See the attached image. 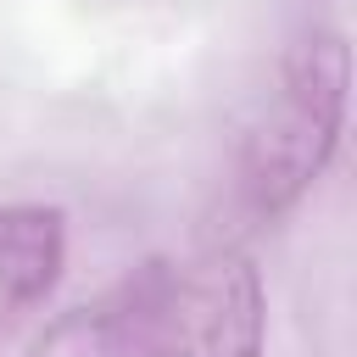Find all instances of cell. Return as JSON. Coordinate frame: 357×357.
<instances>
[{
    "label": "cell",
    "mask_w": 357,
    "mask_h": 357,
    "mask_svg": "<svg viewBox=\"0 0 357 357\" xmlns=\"http://www.w3.org/2000/svg\"><path fill=\"white\" fill-rule=\"evenodd\" d=\"M346 112H351V45L335 22H307L279 50L273 84L262 89L257 112L234 139L229 206L245 223L290 218L340 156Z\"/></svg>",
    "instance_id": "6da1fadb"
},
{
    "label": "cell",
    "mask_w": 357,
    "mask_h": 357,
    "mask_svg": "<svg viewBox=\"0 0 357 357\" xmlns=\"http://www.w3.org/2000/svg\"><path fill=\"white\" fill-rule=\"evenodd\" d=\"M145 357H268V290L257 257L223 240L173 262Z\"/></svg>",
    "instance_id": "7a4b0ae2"
},
{
    "label": "cell",
    "mask_w": 357,
    "mask_h": 357,
    "mask_svg": "<svg viewBox=\"0 0 357 357\" xmlns=\"http://www.w3.org/2000/svg\"><path fill=\"white\" fill-rule=\"evenodd\" d=\"M173 262L167 257H145L128 273H117L106 290L61 307L56 318H45L17 357H145L156 307L167 296Z\"/></svg>",
    "instance_id": "3957f363"
},
{
    "label": "cell",
    "mask_w": 357,
    "mask_h": 357,
    "mask_svg": "<svg viewBox=\"0 0 357 357\" xmlns=\"http://www.w3.org/2000/svg\"><path fill=\"white\" fill-rule=\"evenodd\" d=\"M67 251L73 218L56 201H0V340L56 296Z\"/></svg>",
    "instance_id": "277c9868"
}]
</instances>
